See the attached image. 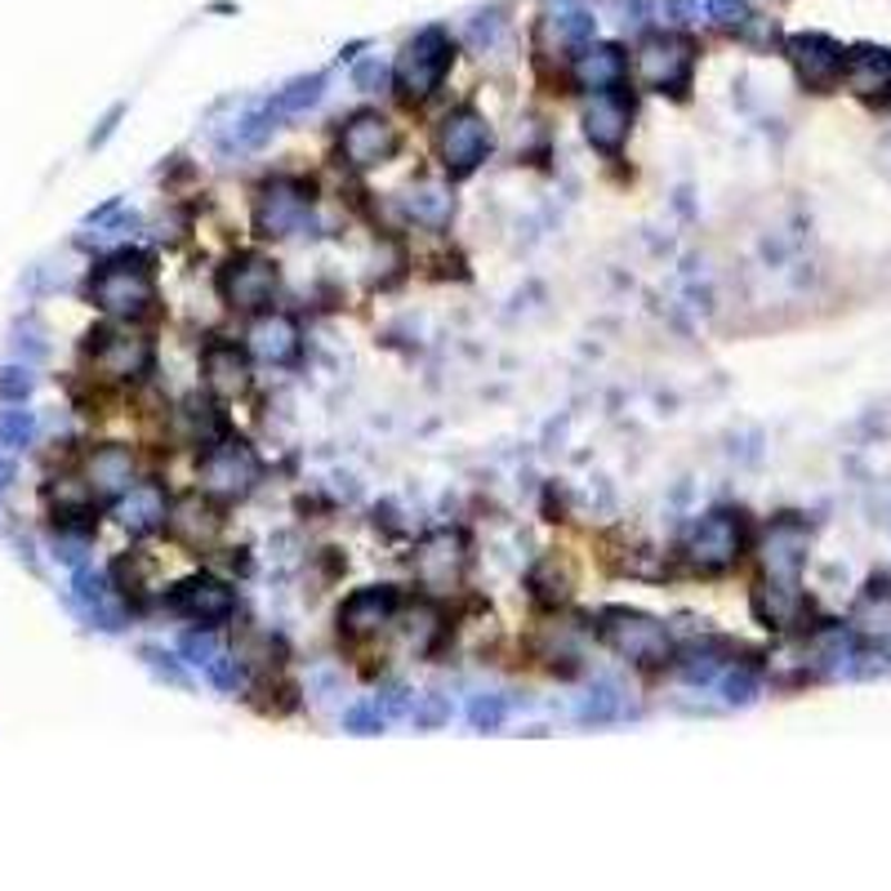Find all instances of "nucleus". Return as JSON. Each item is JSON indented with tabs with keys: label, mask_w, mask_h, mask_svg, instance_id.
Wrapping results in <instances>:
<instances>
[{
	"label": "nucleus",
	"mask_w": 891,
	"mask_h": 891,
	"mask_svg": "<svg viewBox=\"0 0 891 891\" xmlns=\"http://www.w3.org/2000/svg\"><path fill=\"white\" fill-rule=\"evenodd\" d=\"M169 601H174V610H183L187 619H200V624H218L236 610V593L218 575H187Z\"/></svg>",
	"instance_id": "18"
},
{
	"label": "nucleus",
	"mask_w": 891,
	"mask_h": 891,
	"mask_svg": "<svg viewBox=\"0 0 891 891\" xmlns=\"http://www.w3.org/2000/svg\"><path fill=\"white\" fill-rule=\"evenodd\" d=\"M842 80L864 102H891V49H873V45L846 49Z\"/></svg>",
	"instance_id": "20"
},
{
	"label": "nucleus",
	"mask_w": 891,
	"mask_h": 891,
	"mask_svg": "<svg viewBox=\"0 0 891 891\" xmlns=\"http://www.w3.org/2000/svg\"><path fill=\"white\" fill-rule=\"evenodd\" d=\"M388 67L379 62V58H361V62H352V89H361V94H379L383 85H388Z\"/></svg>",
	"instance_id": "36"
},
{
	"label": "nucleus",
	"mask_w": 891,
	"mask_h": 891,
	"mask_svg": "<svg viewBox=\"0 0 891 891\" xmlns=\"http://www.w3.org/2000/svg\"><path fill=\"white\" fill-rule=\"evenodd\" d=\"M165 526H169V535L183 544V548H209L214 539H218V530H223V512L209 503V495L200 490V495H183V499H174V508L165 512Z\"/></svg>",
	"instance_id": "19"
},
{
	"label": "nucleus",
	"mask_w": 891,
	"mask_h": 891,
	"mask_svg": "<svg viewBox=\"0 0 891 891\" xmlns=\"http://www.w3.org/2000/svg\"><path fill=\"white\" fill-rule=\"evenodd\" d=\"M298 347H303L298 325H294V316H285V312H267V316H258V321L249 325V352H254L258 361H267V365L294 361Z\"/></svg>",
	"instance_id": "24"
},
{
	"label": "nucleus",
	"mask_w": 891,
	"mask_h": 891,
	"mask_svg": "<svg viewBox=\"0 0 891 891\" xmlns=\"http://www.w3.org/2000/svg\"><path fill=\"white\" fill-rule=\"evenodd\" d=\"M628 76V58L619 45H606V40H584L570 58V80L575 89L584 94H601V89H615L619 80Z\"/></svg>",
	"instance_id": "17"
},
{
	"label": "nucleus",
	"mask_w": 891,
	"mask_h": 891,
	"mask_svg": "<svg viewBox=\"0 0 891 891\" xmlns=\"http://www.w3.org/2000/svg\"><path fill=\"white\" fill-rule=\"evenodd\" d=\"M401 205H405V214H410L414 223H423V227H446L450 214H454V196H450V187L428 183V178L414 183V187H405Z\"/></svg>",
	"instance_id": "28"
},
{
	"label": "nucleus",
	"mask_w": 891,
	"mask_h": 891,
	"mask_svg": "<svg viewBox=\"0 0 891 891\" xmlns=\"http://www.w3.org/2000/svg\"><path fill=\"white\" fill-rule=\"evenodd\" d=\"M370 704H374L383 717H401V713L410 708V699H405V686H383V691H379Z\"/></svg>",
	"instance_id": "44"
},
{
	"label": "nucleus",
	"mask_w": 891,
	"mask_h": 891,
	"mask_svg": "<svg viewBox=\"0 0 891 891\" xmlns=\"http://www.w3.org/2000/svg\"><path fill=\"white\" fill-rule=\"evenodd\" d=\"M708 18L722 27H744L748 22V0H708Z\"/></svg>",
	"instance_id": "41"
},
{
	"label": "nucleus",
	"mask_w": 891,
	"mask_h": 891,
	"mask_svg": "<svg viewBox=\"0 0 891 891\" xmlns=\"http://www.w3.org/2000/svg\"><path fill=\"white\" fill-rule=\"evenodd\" d=\"M392 624H396V588H388V584L356 588L339 610V633L347 642H370V637L388 633Z\"/></svg>",
	"instance_id": "15"
},
{
	"label": "nucleus",
	"mask_w": 891,
	"mask_h": 891,
	"mask_svg": "<svg viewBox=\"0 0 891 891\" xmlns=\"http://www.w3.org/2000/svg\"><path fill=\"white\" fill-rule=\"evenodd\" d=\"M806 548H811V530L797 517H775L757 539L762 579H797V570L806 561Z\"/></svg>",
	"instance_id": "14"
},
{
	"label": "nucleus",
	"mask_w": 891,
	"mask_h": 891,
	"mask_svg": "<svg viewBox=\"0 0 891 891\" xmlns=\"http://www.w3.org/2000/svg\"><path fill=\"white\" fill-rule=\"evenodd\" d=\"M147 659H151L156 677H165V682H174V686H183V682H187V677H183V668H178L169 655H160V650H147Z\"/></svg>",
	"instance_id": "45"
},
{
	"label": "nucleus",
	"mask_w": 891,
	"mask_h": 891,
	"mask_svg": "<svg viewBox=\"0 0 891 891\" xmlns=\"http://www.w3.org/2000/svg\"><path fill=\"white\" fill-rule=\"evenodd\" d=\"M396 151V125L383 111H356L343 120L339 129V156L352 169H374L383 160H392Z\"/></svg>",
	"instance_id": "10"
},
{
	"label": "nucleus",
	"mask_w": 891,
	"mask_h": 891,
	"mask_svg": "<svg viewBox=\"0 0 891 891\" xmlns=\"http://www.w3.org/2000/svg\"><path fill=\"white\" fill-rule=\"evenodd\" d=\"M85 294H89V303H98L107 316L129 321V316H147V312H151V303H156V281H151V272H147L143 258L116 254V258H107V263L89 276Z\"/></svg>",
	"instance_id": "1"
},
{
	"label": "nucleus",
	"mask_w": 891,
	"mask_h": 891,
	"mask_svg": "<svg viewBox=\"0 0 891 891\" xmlns=\"http://www.w3.org/2000/svg\"><path fill=\"white\" fill-rule=\"evenodd\" d=\"M89 361L102 379L111 383H134L151 370L156 352H151V339L147 334H134V330H94L89 334Z\"/></svg>",
	"instance_id": "8"
},
{
	"label": "nucleus",
	"mask_w": 891,
	"mask_h": 891,
	"mask_svg": "<svg viewBox=\"0 0 891 891\" xmlns=\"http://www.w3.org/2000/svg\"><path fill=\"white\" fill-rule=\"evenodd\" d=\"M0 441L4 446H27L31 441V414L27 410H4L0 414Z\"/></svg>",
	"instance_id": "39"
},
{
	"label": "nucleus",
	"mask_w": 891,
	"mask_h": 891,
	"mask_svg": "<svg viewBox=\"0 0 891 891\" xmlns=\"http://www.w3.org/2000/svg\"><path fill=\"white\" fill-rule=\"evenodd\" d=\"M682 552H686V561H691L695 570H704V575H717V570L735 566L740 552H744V517L731 512V508H717V512L699 517V521L691 526Z\"/></svg>",
	"instance_id": "6"
},
{
	"label": "nucleus",
	"mask_w": 891,
	"mask_h": 891,
	"mask_svg": "<svg viewBox=\"0 0 891 891\" xmlns=\"http://www.w3.org/2000/svg\"><path fill=\"white\" fill-rule=\"evenodd\" d=\"M597 633H601V642H606L615 655H624V659L637 664V668H659V664L673 659V637H668V628H664L655 615H646V610L610 606V610H601Z\"/></svg>",
	"instance_id": "2"
},
{
	"label": "nucleus",
	"mask_w": 891,
	"mask_h": 891,
	"mask_svg": "<svg viewBox=\"0 0 891 891\" xmlns=\"http://www.w3.org/2000/svg\"><path fill=\"white\" fill-rule=\"evenodd\" d=\"M593 31H597V18L584 9V4H575V0H557V9H548L544 18H539V27H535V40H539V49L548 53H566V49H579L584 40H593Z\"/></svg>",
	"instance_id": "21"
},
{
	"label": "nucleus",
	"mask_w": 891,
	"mask_h": 891,
	"mask_svg": "<svg viewBox=\"0 0 891 891\" xmlns=\"http://www.w3.org/2000/svg\"><path fill=\"white\" fill-rule=\"evenodd\" d=\"M722 691H726V699L731 704H748L753 695H757V677H753V668H722Z\"/></svg>",
	"instance_id": "35"
},
{
	"label": "nucleus",
	"mask_w": 891,
	"mask_h": 891,
	"mask_svg": "<svg viewBox=\"0 0 891 891\" xmlns=\"http://www.w3.org/2000/svg\"><path fill=\"white\" fill-rule=\"evenodd\" d=\"M633 129V102L615 89H601L588 98L584 107V138L597 147V151H619L624 138Z\"/></svg>",
	"instance_id": "16"
},
{
	"label": "nucleus",
	"mask_w": 891,
	"mask_h": 891,
	"mask_svg": "<svg viewBox=\"0 0 891 891\" xmlns=\"http://www.w3.org/2000/svg\"><path fill=\"white\" fill-rule=\"evenodd\" d=\"M120 526L129 530V535H147V530H156V526H165V490L156 486V481H134L125 495H120Z\"/></svg>",
	"instance_id": "27"
},
{
	"label": "nucleus",
	"mask_w": 891,
	"mask_h": 891,
	"mask_svg": "<svg viewBox=\"0 0 891 891\" xmlns=\"http://www.w3.org/2000/svg\"><path fill=\"white\" fill-rule=\"evenodd\" d=\"M441 722H450V704L441 695H423V704L414 708V726L419 731H437Z\"/></svg>",
	"instance_id": "40"
},
{
	"label": "nucleus",
	"mask_w": 891,
	"mask_h": 891,
	"mask_svg": "<svg viewBox=\"0 0 891 891\" xmlns=\"http://www.w3.org/2000/svg\"><path fill=\"white\" fill-rule=\"evenodd\" d=\"M85 481L98 499H120L134 481H138V463L129 446H98L85 459Z\"/></svg>",
	"instance_id": "22"
},
{
	"label": "nucleus",
	"mask_w": 891,
	"mask_h": 891,
	"mask_svg": "<svg viewBox=\"0 0 891 891\" xmlns=\"http://www.w3.org/2000/svg\"><path fill=\"white\" fill-rule=\"evenodd\" d=\"M9 481H13V463H9V459H0V490H4Z\"/></svg>",
	"instance_id": "47"
},
{
	"label": "nucleus",
	"mask_w": 891,
	"mask_h": 891,
	"mask_svg": "<svg viewBox=\"0 0 891 891\" xmlns=\"http://www.w3.org/2000/svg\"><path fill=\"white\" fill-rule=\"evenodd\" d=\"M437 151H441V165H446L450 178L472 174V169L486 160V151H490V125H486V116L472 111V107L450 111V116L441 120Z\"/></svg>",
	"instance_id": "9"
},
{
	"label": "nucleus",
	"mask_w": 891,
	"mask_h": 891,
	"mask_svg": "<svg viewBox=\"0 0 891 891\" xmlns=\"http://www.w3.org/2000/svg\"><path fill=\"white\" fill-rule=\"evenodd\" d=\"M383 722L388 717L374 704H356V708L343 713V731H352V735H374V731H383Z\"/></svg>",
	"instance_id": "38"
},
{
	"label": "nucleus",
	"mask_w": 891,
	"mask_h": 891,
	"mask_svg": "<svg viewBox=\"0 0 891 891\" xmlns=\"http://www.w3.org/2000/svg\"><path fill=\"white\" fill-rule=\"evenodd\" d=\"M784 53L797 71V80L806 89H833L842 80V62H846V49L820 31H797L784 40Z\"/></svg>",
	"instance_id": "12"
},
{
	"label": "nucleus",
	"mask_w": 891,
	"mask_h": 891,
	"mask_svg": "<svg viewBox=\"0 0 891 891\" xmlns=\"http://www.w3.org/2000/svg\"><path fill=\"white\" fill-rule=\"evenodd\" d=\"M218 290L236 312H258L276 294V263H267L263 254H236L218 272Z\"/></svg>",
	"instance_id": "13"
},
{
	"label": "nucleus",
	"mask_w": 891,
	"mask_h": 891,
	"mask_svg": "<svg viewBox=\"0 0 891 891\" xmlns=\"http://www.w3.org/2000/svg\"><path fill=\"white\" fill-rule=\"evenodd\" d=\"M468 722H472L477 731H495V726L503 722V699H499V695H477V699L468 704Z\"/></svg>",
	"instance_id": "37"
},
{
	"label": "nucleus",
	"mask_w": 891,
	"mask_h": 891,
	"mask_svg": "<svg viewBox=\"0 0 891 891\" xmlns=\"http://www.w3.org/2000/svg\"><path fill=\"white\" fill-rule=\"evenodd\" d=\"M463 566H468V544L459 530H432L414 548V579L437 597L463 579Z\"/></svg>",
	"instance_id": "11"
},
{
	"label": "nucleus",
	"mask_w": 891,
	"mask_h": 891,
	"mask_svg": "<svg viewBox=\"0 0 891 891\" xmlns=\"http://www.w3.org/2000/svg\"><path fill=\"white\" fill-rule=\"evenodd\" d=\"M806 610V597L797 588V579H757L753 588V615L766 628H793Z\"/></svg>",
	"instance_id": "25"
},
{
	"label": "nucleus",
	"mask_w": 891,
	"mask_h": 891,
	"mask_svg": "<svg viewBox=\"0 0 891 891\" xmlns=\"http://www.w3.org/2000/svg\"><path fill=\"white\" fill-rule=\"evenodd\" d=\"M446 633V615L432 606V601H414L405 610V624H401V637H405V650L414 655H428Z\"/></svg>",
	"instance_id": "30"
},
{
	"label": "nucleus",
	"mask_w": 891,
	"mask_h": 891,
	"mask_svg": "<svg viewBox=\"0 0 891 891\" xmlns=\"http://www.w3.org/2000/svg\"><path fill=\"white\" fill-rule=\"evenodd\" d=\"M183 655H187L192 664H200V668H205V664L218 655V642H214L209 633H187V637H183Z\"/></svg>",
	"instance_id": "43"
},
{
	"label": "nucleus",
	"mask_w": 891,
	"mask_h": 891,
	"mask_svg": "<svg viewBox=\"0 0 891 891\" xmlns=\"http://www.w3.org/2000/svg\"><path fill=\"white\" fill-rule=\"evenodd\" d=\"M526 584H530V593H535L539 601L557 606V601L570 597V588H575V570H570L566 557H544V561L530 566V579H526Z\"/></svg>",
	"instance_id": "31"
},
{
	"label": "nucleus",
	"mask_w": 891,
	"mask_h": 891,
	"mask_svg": "<svg viewBox=\"0 0 891 891\" xmlns=\"http://www.w3.org/2000/svg\"><path fill=\"white\" fill-rule=\"evenodd\" d=\"M731 659H726V642H713V637H704V642H691L682 655H677V673L691 682V686H704V682H713L722 668H726Z\"/></svg>",
	"instance_id": "29"
},
{
	"label": "nucleus",
	"mask_w": 891,
	"mask_h": 891,
	"mask_svg": "<svg viewBox=\"0 0 891 891\" xmlns=\"http://www.w3.org/2000/svg\"><path fill=\"white\" fill-rule=\"evenodd\" d=\"M846 628L864 642H891V579H869L864 593L851 601Z\"/></svg>",
	"instance_id": "23"
},
{
	"label": "nucleus",
	"mask_w": 891,
	"mask_h": 891,
	"mask_svg": "<svg viewBox=\"0 0 891 891\" xmlns=\"http://www.w3.org/2000/svg\"><path fill=\"white\" fill-rule=\"evenodd\" d=\"M584 637H588L584 619H552V624L539 628V655L552 659V664H557V659H575Z\"/></svg>",
	"instance_id": "32"
},
{
	"label": "nucleus",
	"mask_w": 891,
	"mask_h": 891,
	"mask_svg": "<svg viewBox=\"0 0 891 891\" xmlns=\"http://www.w3.org/2000/svg\"><path fill=\"white\" fill-rule=\"evenodd\" d=\"M120 111H125V107H111V111H107V116H102V125H98V134H94V147H98V143H102V138H107V134H111V129H116V120H120Z\"/></svg>",
	"instance_id": "46"
},
{
	"label": "nucleus",
	"mask_w": 891,
	"mask_h": 891,
	"mask_svg": "<svg viewBox=\"0 0 891 891\" xmlns=\"http://www.w3.org/2000/svg\"><path fill=\"white\" fill-rule=\"evenodd\" d=\"M200 365H205V388L214 396H236L249 383V361L236 343H209Z\"/></svg>",
	"instance_id": "26"
},
{
	"label": "nucleus",
	"mask_w": 891,
	"mask_h": 891,
	"mask_svg": "<svg viewBox=\"0 0 891 891\" xmlns=\"http://www.w3.org/2000/svg\"><path fill=\"white\" fill-rule=\"evenodd\" d=\"M454 62V40L446 27H423L414 40H405V49L396 53V67H392V85L401 98L410 102H423L450 71Z\"/></svg>",
	"instance_id": "3"
},
{
	"label": "nucleus",
	"mask_w": 891,
	"mask_h": 891,
	"mask_svg": "<svg viewBox=\"0 0 891 891\" xmlns=\"http://www.w3.org/2000/svg\"><path fill=\"white\" fill-rule=\"evenodd\" d=\"M27 392H31V374L22 365H4L0 370V396L4 401H22Z\"/></svg>",
	"instance_id": "42"
},
{
	"label": "nucleus",
	"mask_w": 891,
	"mask_h": 891,
	"mask_svg": "<svg viewBox=\"0 0 891 891\" xmlns=\"http://www.w3.org/2000/svg\"><path fill=\"white\" fill-rule=\"evenodd\" d=\"M619 708H624V695H619V686H615V682H593V691L579 699L575 717H579L584 726H601V722H615V717H619Z\"/></svg>",
	"instance_id": "33"
},
{
	"label": "nucleus",
	"mask_w": 891,
	"mask_h": 891,
	"mask_svg": "<svg viewBox=\"0 0 891 891\" xmlns=\"http://www.w3.org/2000/svg\"><path fill=\"white\" fill-rule=\"evenodd\" d=\"M312 214V183L294 174H276L254 196V227L258 236H294Z\"/></svg>",
	"instance_id": "7"
},
{
	"label": "nucleus",
	"mask_w": 891,
	"mask_h": 891,
	"mask_svg": "<svg viewBox=\"0 0 891 891\" xmlns=\"http://www.w3.org/2000/svg\"><path fill=\"white\" fill-rule=\"evenodd\" d=\"M321 89H325V76L321 71H312V76H298V80H290L285 89H276V98L267 102L276 116H294V111H307L316 98H321Z\"/></svg>",
	"instance_id": "34"
},
{
	"label": "nucleus",
	"mask_w": 891,
	"mask_h": 891,
	"mask_svg": "<svg viewBox=\"0 0 891 891\" xmlns=\"http://www.w3.org/2000/svg\"><path fill=\"white\" fill-rule=\"evenodd\" d=\"M196 477L209 499H245L258 481V459L241 437H214L200 454Z\"/></svg>",
	"instance_id": "5"
},
{
	"label": "nucleus",
	"mask_w": 891,
	"mask_h": 891,
	"mask_svg": "<svg viewBox=\"0 0 891 891\" xmlns=\"http://www.w3.org/2000/svg\"><path fill=\"white\" fill-rule=\"evenodd\" d=\"M695 71V40L682 31H650L633 53V76L650 94H682Z\"/></svg>",
	"instance_id": "4"
}]
</instances>
